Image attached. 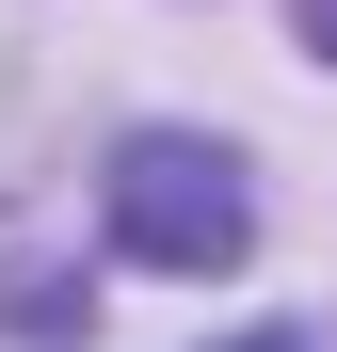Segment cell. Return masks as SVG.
Listing matches in <instances>:
<instances>
[{
    "label": "cell",
    "instance_id": "cell-1",
    "mask_svg": "<svg viewBox=\"0 0 337 352\" xmlns=\"http://www.w3.org/2000/svg\"><path fill=\"white\" fill-rule=\"evenodd\" d=\"M257 241V192H241V160L193 144V129H129L112 144V256H145V272H241Z\"/></svg>",
    "mask_w": 337,
    "mask_h": 352
},
{
    "label": "cell",
    "instance_id": "cell-2",
    "mask_svg": "<svg viewBox=\"0 0 337 352\" xmlns=\"http://www.w3.org/2000/svg\"><path fill=\"white\" fill-rule=\"evenodd\" d=\"M289 16H305V48H321V65H337V0H289Z\"/></svg>",
    "mask_w": 337,
    "mask_h": 352
},
{
    "label": "cell",
    "instance_id": "cell-3",
    "mask_svg": "<svg viewBox=\"0 0 337 352\" xmlns=\"http://www.w3.org/2000/svg\"><path fill=\"white\" fill-rule=\"evenodd\" d=\"M241 352H321V336H289V320H257V336H241Z\"/></svg>",
    "mask_w": 337,
    "mask_h": 352
}]
</instances>
